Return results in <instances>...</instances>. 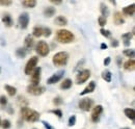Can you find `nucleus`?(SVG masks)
Returning <instances> with one entry per match:
<instances>
[{"instance_id": "nucleus-1", "label": "nucleus", "mask_w": 135, "mask_h": 129, "mask_svg": "<svg viewBox=\"0 0 135 129\" xmlns=\"http://www.w3.org/2000/svg\"><path fill=\"white\" fill-rule=\"evenodd\" d=\"M20 113H21V118L23 120H25L26 122H29V123H34V122H37L40 120V113H37L36 110L31 109L27 106L25 107H21L20 109Z\"/></svg>"}, {"instance_id": "nucleus-2", "label": "nucleus", "mask_w": 135, "mask_h": 129, "mask_svg": "<svg viewBox=\"0 0 135 129\" xmlns=\"http://www.w3.org/2000/svg\"><path fill=\"white\" fill-rule=\"evenodd\" d=\"M56 40L61 44H70L74 42L75 35L68 29H58L56 31Z\"/></svg>"}, {"instance_id": "nucleus-3", "label": "nucleus", "mask_w": 135, "mask_h": 129, "mask_svg": "<svg viewBox=\"0 0 135 129\" xmlns=\"http://www.w3.org/2000/svg\"><path fill=\"white\" fill-rule=\"evenodd\" d=\"M69 61V53L66 51H60L54 54V56L52 57V63L56 67H62L68 64Z\"/></svg>"}, {"instance_id": "nucleus-4", "label": "nucleus", "mask_w": 135, "mask_h": 129, "mask_svg": "<svg viewBox=\"0 0 135 129\" xmlns=\"http://www.w3.org/2000/svg\"><path fill=\"white\" fill-rule=\"evenodd\" d=\"M35 51L36 53L40 55V56H47L49 53H50V47L49 45L45 42V41H40L37 44H36V47H35Z\"/></svg>"}, {"instance_id": "nucleus-5", "label": "nucleus", "mask_w": 135, "mask_h": 129, "mask_svg": "<svg viewBox=\"0 0 135 129\" xmlns=\"http://www.w3.org/2000/svg\"><path fill=\"white\" fill-rule=\"evenodd\" d=\"M26 91H27L28 94H30L32 96H41L42 94L45 93L46 89H45V86H42V85H32V84H29L26 87Z\"/></svg>"}, {"instance_id": "nucleus-6", "label": "nucleus", "mask_w": 135, "mask_h": 129, "mask_svg": "<svg viewBox=\"0 0 135 129\" xmlns=\"http://www.w3.org/2000/svg\"><path fill=\"white\" fill-rule=\"evenodd\" d=\"M37 63H38V57H37V56H32V57H30V59L27 62V64L25 66V70H24L25 74H26V75H30V74L32 73V71L36 68Z\"/></svg>"}, {"instance_id": "nucleus-7", "label": "nucleus", "mask_w": 135, "mask_h": 129, "mask_svg": "<svg viewBox=\"0 0 135 129\" xmlns=\"http://www.w3.org/2000/svg\"><path fill=\"white\" fill-rule=\"evenodd\" d=\"M93 105H94V101H93V99H90V98H83V99H81V100L79 101V103H78L79 108H80L81 110H83V112H89V110L91 109Z\"/></svg>"}, {"instance_id": "nucleus-8", "label": "nucleus", "mask_w": 135, "mask_h": 129, "mask_svg": "<svg viewBox=\"0 0 135 129\" xmlns=\"http://www.w3.org/2000/svg\"><path fill=\"white\" fill-rule=\"evenodd\" d=\"M90 77V71L88 69H84L82 71H80L77 76H76V83L77 84H82L88 80V78Z\"/></svg>"}, {"instance_id": "nucleus-9", "label": "nucleus", "mask_w": 135, "mask_h": 129, "mask_svg": "<svg viewBox=\"0 0 135 129\" xmlns=\"http://www.w3.org/2000/svg\"><path fill=\"white\" fill-rule=\"evenodd\" d=\"M41 73H42V69L41 67H36L32 71V73L30 74V84L32 85H40V81H41Z\"/></svg>"}, {"instance_id": "nucleus-10", "label": "nucleus", "mask_w": 135, "mask_h": 129, "mask_svg": "<svg viewBox=\"0 0 135 129\" xmlns=\"http://www.w3.org/2000/svg\"><path fill=\"white\" fill-rule=\"evenodd\" d=\"M29 21H30V18L29 15L27 13H22L19 18H18V23H19V26L20 28L22 29H26L28 27V24H29Z\"/></svg>"}, {"instance_id": "nucleus-11", "label": "nucleus", "mask_w": 135, "mask_h": 129, "mask_svg": "<svg viewBox=\"0 0 135 129\" xmlns=\"http://www.w3.org/2000/svg\"><path fill=\"white\" fill-rule=\"evenodd\" d=\"M64 75H65V71H64V70H60V71L54 73L52 76H50V77L47 79V84H50V85L51 84H55L56 82H58V81H60L62 79Z\"/></svg>"}, {"instance_id": "nucleus-12", "label": "nucleus", "mask_w": 135, "mask_h": 129, "mask_svg": "<svg viewBox=\"0 0 135 129\" xmlns=\"http://www.w3.org/2000/svg\"><path fill=\"white\" fill-rule=\"evenodd\" d=\"M102 113H103V106L102 105H96L93 108V110H91V116H90L91 121L97 123L100 120V117H101Z\"/></svg>"}, {"instance_id": "nucleus-13", "label": "nucleus", "mask_w": 135, "mask_h": 129, "mask_svg": "<svg viewBox=\"0 0 135 129\" xmlns=\"http://www.w3.org/2000/svg\"><path fill=\"white\" fill-rule=\"evenodd\" d=\"M95 89H96V82H95V81L88 82V85L80 93V96H85V95H87V94L93 93V92L95 91Z\"/></svg>"}, {"instance_id": "nucleus-14", "label": "nucleus", "mask_w": 135, "mask_h": 129, "mask_svg": "<svg viewBox=\"0 0 135 129\" xmlns=\"http://www.w3.org/2000/svg\"><path fill=\"white\" fill-rule=\"evenodd\" d=\"M135 13V5L134 3H132L131 5H128V6H125L123 8V14L126 15L128 17H133Z\"/></svg>"}, {"instance_id": "nucleus-15", "label": "nucleus", "mask_w": 135, "mask_h": 129, "mask_svg": "<svg viewBox=\"0 0 135 129\" xmlns=\"http://www.w3.org/2000/svg\"><path fill=\"white\" fill-rule=\"evenodd\" d=\"M133 34H134V29L132 30V32H127V33L122 34V39L124 40V45L125 46H127V47L130 46V41H131Z\"/></svg>"}, {"instance_id": "nucleus-16", "label": "nucleus", "mask_w": 135, "mask_h": 129, "mask_svg": "<svg viewBox=\"0 0 135 129\" xmlns=\"http://www.w3.org/2000/svg\"><path fill=\"white\" fill-rule=\"evenodd\" d=\"M124 69L126 70V71H128V72H132V71H134L135 69V62H134V58L133 59H128L127 62H125V64H124Z\"/></svg>"}, {"instance_id": "nucleus-17", "label": "nucleus", "mask_w": 135, "mask_h": 129, "mask_svg": "<svg viewBox=\"0 0 135 129\" xmlns=\"http://www.w3.org/2000/svg\"><path fill=\"white\" fill-rule=\"evenodd\" d=\"M113 22H114L117 25H122V24L125 23V19H124V17H123L120 12H115V13H114Z\"/></svg>"}, {"instance_id": "nucleus-18", "label": "nucleus", "mask_w": 135, "mask_h": 129, "mask_svg": "<svg viewBox=\"0 0 135 129\" xmlns=\"http://www.w3.org/2000/svg\"><path fill=\"white\" fill-rule=\"evenodd\" d=\"M55 13H56V10H55V7H53V6H46V7L44 8V11H43L44 16L47 17V18L53 17L55 15Z\"/></svg>"}, {"instance_id": "nucleus-19", "label": "nucleus", "mask_w": 135, "mask_h": 129, "mask_svg": "<svg viewBox=\"0 0 135 129\" xmlns=\"http://www.w3.org/2000/svg\"><path fill=\"white\" fill-rule=\"evenodd\" d=\"M2 23L5 25V27H12L14 24V20L8 14H6L2 17Z\"/></svg>"}, {"instance_id": "nucleus-20", "label": "nucleus", "mask_w": 135, "mask_h": 129, "mask_svg": "<svg viewBox=\"0 0 135 129\" xmlns=\"http://www.w3.org/2000/svg\"><path fill=\"white\" fill-rule=\"evenodd\" d=\"M33 44H34L33 38H32L30 34H28V35L25 38V41H24V47H25L26 50H28V49L32 48Z\"/></svg>"}, {"instance_id": "nucleus-21", "label": "nucleus", "mask_w": 135, "mask_h": 129, "mask_svg": "<svg viewBox=\"0 0 135 129\" xmlns=\"http://www.w3.org/2000/svg\"><path fill=\"white\" fill-rule=\"evenodd\" d=\"M54 23L58 26H66L68 24V19L64 16H57L54 20Z\"/></svg>"}, {"instance_id": "nucleus-22", "label": "nucleus", "mask_w": 135, "mask_h": 129, "mask_svg": "<svg viewBox=\"0 0 135 129\" xmlns=\"http://www.w3.org/2000/svg\"><path fill=\"white\" fill-rule=\"evenodd\" d=\"M4 89H5L6 93L8 94V96H11V97L16 96V94H17V89H16L15 86L9 85V84H5V85H4Z\"/></svg>"}, {"instance_id": "nucleus-23", "label": "nucleus", "mask_w": 135, "mask_h": 129, "mask_svg": "<svg viewBox=\"0 0 135 129\" xmlns=\"http://www.w3.org/2000/svg\"><path fill=\"white\" fill-rule=\"evenodd\" d=\"M21 4L26 8H33L36 5V1L35 0H24L21 2Z\"/></svg>"}, {"instance_id": "nucleus-24", "label": "nucleus", "mask_w": 135, "mask_h": 129, "mask_svg": "<svg viewBox=\"0 0 135 129\" xmlns=\"http://www.w3.org/2000/svg\"><path fill=\"white\" fill-rule=\"evenodd\" d=\"M72 85H73V81H72V79L67 78V79H65V80L61 82V84H60V89H61V90H69V89L72 87Z\"/></svg>"}, {"instance_id": "nucleus-25", "label": "nucleus", "mask_w": 135, "mask_h": 129, "mask_svg": "<svg viewBox=\"0 0 135 129\" xmlns=\"http://www.w3.org/2000/svg\"><path fill=\"white\" fill-rule=\"evenodd\" d=\"M124 113H125V116H126L128 119H130V120L134 121V119H135V112H134V109H133V108H125Z\"/></svg>"}, {"instance_id": "nucleus-26", "label": "nucleus", "mask_w": 135, "mask_h": 129, "mask_svg": "<svg viewBox=\"0 0 135 129\" xmlns=\"http://www.w3.org/2000/svg\"><path fill=\"white\" fill-rule=\"evenodd\" d=\"M102 78L106 82H111V78H112V74L109 70H105L102 72Z\"/></svg>"}, {"instance_id": "nucleus-27", "label": "nucleus", "mask_w": 135, "mask_h": 129, "mask_svg": "<svg viewBox=\"0 0 135 129\" xmlns=\"http://www.w3.org/2000/svg\"><path fill=\"white\" fill-rule=\"evenodd\" d=\"M100 11H101L102 17L107 18V17L109 16V10H108L107 5H105L103 2H101V3H100Z\"/></svg>"}, {"instance_id": "nucleus-28", "label": "nucleus", "mask_w": 135, "mask_h": 129, "mask_svg": "<svg viewBox=\"0 0 135 129\" xmlns=\"http://www.w3.org/2000/svg\"><path fill=\"white\" fill-rule=\"evenodd\" d=\"M32 35L35 38H41L43 35V27L42 26H34L32 30Z\"/></svg>"}, {"instance_id": "nucleus-29", "label": "nucleus", "mask_w": 135, "mask_h": 129, "mask_svg": "<svg viewBox=\"0 0 135 129\" xmlns=\"http://www.w3.org/2000/svg\"><path fill=\"white\" fill-rule=\"evenodd\" d=\"M27 54V50L25 48H18L16 50V55H17L19 58H24Z\"/></svg>"}, {"instance_id": "nucleus-30", "label": "nucleus", "mask_w": 135, "mask_h": 129, "mask_svg": "<svg viewBox=\"0 0 135 129\" xmlns=\"http://www.w3.org/2000/svg\"><path fill=\"white\" fill-rule=\"evenodd\" d=\"M124 54L129 57V59H133L135 55V52H134V49H125L124 50Z\"/></svg>"}, {"instance_id": "nucleus-31", "label": "nucleus", "mask_w": 135, "mask_h": 129, "mask_svg": "<svg viewBox=\"0 0 135 129\" xmlns=\"http://www.w3.org/2000/svg\"><path fill=\"white\" fill-rule=\"evenodd\" d=\"M1 126H2V128L3 129H9L11 127H12V123H11L9 120L5 119V120L1 121Z\"/></svg>"}, {"instance_id": "nucleus-32", "label": "nucleus", "mask_w": 135, "mask_h": 129, "mask_svg": "<svg viewBox=\"0 0 135 129\" xmlns=\"http://www.w3.org/2000/svg\"><path fill=\"white\" fill-rule=\"evenodd\" d=\"M62 103H64V99H62L61 97L57 96L53 99V104L56 105V106H60Z\"/></svg>"}, {"instance_id": "nucleus-33", "label": "nucleus", "mask_w": 135, "mask_h": 129, "mask_svg": "<svg viewBox=\"0 0 135 129\" xmlns=\"http://www.w3.org/2000/svg\"><path fill=\"white\" fill-rule=\"evenodd\" d=\"M51 113H53V114H55L57 118H59V119H61L62 118V112H61V109H59V108H56V109H52L50 110Z\"/></svg>"}, {"instance_id": "nucleus-34", "label": "nucleus", "mask_w": 135, "mask_h": 129, "mask_svg": "<svg viewBox=\"0 0 135 129\" xmlns=\"http://www.w3.org/2000/svg\"><path fill=\"white\" fill-rule=\"evenodd\" d=\"M51 34H52V30L49 27H43V35L46 36V38H49Z\"/></svg>"}, {"instance_id": "nucleus-35", "label": "nucleus", "mask_w": 135, "mask_h": 129, "mask_svg": "<svg viewBox=\"0 0 135 129\" xmlns=\"http://www.w3.org/2000/svg\"><path fill=\"white\" fill-rule=\"evenodd\" d=\"M98 23H99V25L103 27V26H105L106 24H107V18H104V17L100 16L98 18Z\"/></svg>"}, {"instance_id": "nucleus-36", "label": "nucleus", "mask_w": 135, "mask_h": 129, "mask_svg": "<svg viewBox=\"0 0 135 129\" xmlns=\"http://www.w3.org/2000/svg\"><path fill=\"white\" fill-rule=\"evenodd\" d=\"M75 124H76V116H75V114H73V116H71V117H70L69 122H68V125H69L70 127H72V126H74Z\"/></svg>"}, {"instance_id": "nucleus-37", "label": "nucleus", "mask_w": 135, "mask_h": 129, "mask_svg": "<svg viewBox=\"0 0 135 129\" xmlns=\"http://www.w3.org/2000/svg\"><path fill=\"white\" fill-rule=\"evenodd\" d=\"M100 32H101L102 35L105 36V38H110V36H111V32L109 31V30H107V29L101 28V29H100Z\"/></svg>"}, {"instance_id": "nucleus-38", "label": "nucleus", "mask_w": 135, "mask_h": 129, "mask_svg": "<svg viewBox=\"0 0 135 129\" xmlns=\"http://www.w3.org/2000/svg\"><path fill=\"white\" fill-rule=\"evenodd\" d=\"M6 104H7V98L3 96V95H1L0 96V105L1 106H6Z\"/></svg>"}, {"instance_id": "nucleus-39", "label": "nucleus", "mask_w": 135, "mask_h": 129, "mask_svg": "<svg viewBox=\"0 0 135 129\" xmlns=\"http://www.w3.org/2000/svg\"><path fill=\"white\" fill-rule=\"evenodd\" d=\"M12 1L11 0H0V5H2V6H9V5H12Z\"/></svg>"}, {"instance_id": "nucleus-40", "label": "nucleus", "mask_w": 135, "mask_h": 129, "mask_svg": "<svg viewBox=\"0 0 135 129\" xmlns=\"http://www.w3.org/2000/svg\"><path fill=\"white\" fill-rule=\"evenodd\" d=\"M25 99H26L25 97L19 96L18 97V103H19V104H21L22 102H24V104H25V105H27V100H25Z\"/></svg>"}, {"instance_id": "nucleus-41", "label": "nucleus", "mask_w": 135, "mask_h": 129, "mask_svg": "<svg viewBox=\"0 0 135 129\" xmlns=\"http://www.w3.org/2000/svg\"><path fill=\"white\" fill-rule=\"evenodd\" d=\"M111 46H112V47H118V40H115V39L111 40Z\"/></svg>"}, {"instance_id": "nucleus-42", "label": "nucleus", "mask_w": 135, "mask_h": 129, "mask_svg": "<svg viewBox=\"0 0 135 129\" xmlns=\"http://www.w3.org/2000/svg\"><path fill=\"white\" fill-rule=\"evenodd\" d=\"M42 123L44 124V126L46 127V129H54V128H53V127H52V126H50V124H49V123H47L46 121H43Z\"/></svg>"}, {"instance_id": "nucleus-43", "label": "nucleus", "mask_w": 135, "mask_h": 129, "mask_svg": "<svg viewBox=\"0 0 135 129\" xmlns=\"http://www.w3.org/2000/svg\"><path fill=\"white\" fill-rule=\"evenodd\" d=\"M110 62H111V58L108 56V57H106L105 59H104V66H108V64H110Z\"/></svg>"}, {"instance_id": "nucleus-44", "label": "nucleus", "mask_w": 135, "mask_h": 129, "mask_svg": "<svg viewBox=\"0 0 135 129\" xmlns=\"http://www.w3.org/2000/svg\"><path fill=\"white\" fill-rule=\"evenodd\" d=\"M50 2L52 4H55V5H58V4H61L62 3V1H60V0H55V1L54 0H51Z\"/></svg>"}, {"instance_id": "nucleus-45", "label": "nucleus", "mask_w": 135, "mask_h": 129, "mask_svg": "<svg viewBox=\"0 0 135 129\" xmlns=\"http://www.w3.org/2000/svg\"><path fill=\"white\" fill-rule=\"evenodd\" d=\"M107 47H108V46H107V44H105V43H102L101 45H100V48H101L102 50H106Z\"/></svg>"}, {"instance_id": "nucleus-46", "label": "nucleus", "mask_w": 135, "mask_h": 129, "mask_svg": "<svg viewBox=\"0 0 135 129\" xmlns=\"http://www.w3.org/2000/svg\"><path fill=\"white\" fill-rule=\"evenodd\" d=\"M120 63H122V62H120V58H119V57H118V66H120Z\"/></svg>"}, {"instance_id": "nucleus-47", "label": "nucleus", "mask_w": 135, "mask_h": 129, "mask_svg": "<svg viewBox=\"0 0 135 129\" xmlns=\"http://www.w3.org/2000/svg\"><path fill=\"white\" fill-rule=\"evenodd\" d=\"M122 129H130V128H128V127H125V128H122Z\"/></svg>"}, {"instance_id": "nucleus-48", "label": "nucleus", "mask_w": 135, "mask_h": 129, "mask_svg": "<svg viewBox=\"0 0 135 129\" xmlns=\"http://www.w3.org/2000/svg\"><path fill=\"white\" fill-rule=\"evenodd\" d=\"M0 126H1V118H0Z\"/></svg>"}, {"instance_id": "nucleus-49", "label": "nucleus", "mask_w": 135, "mask_h": 129, "mask_svg": "<svg viewBox=\"0 0 135 129\" xmlns=\"http://www.w3.org/2000/svg\"><path fill=\"white\" fill-rule=\"evenodd\" d=\"M32 129H36V128H32Z\"/></svg>"}]
</instances>
